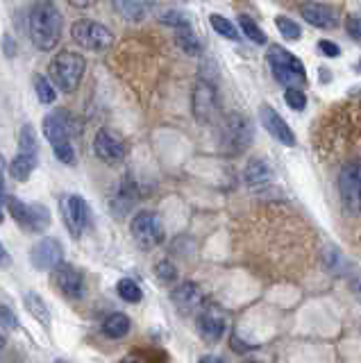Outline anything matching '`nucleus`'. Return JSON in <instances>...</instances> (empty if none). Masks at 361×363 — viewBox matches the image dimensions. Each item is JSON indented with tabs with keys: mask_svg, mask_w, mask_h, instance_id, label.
Segmentation results:
<instances>
[{
	"mask_svg": "<svg viewBox=\"0 0 361 363\" xmlns=\"http://www.w3.org/2000/svg\"><path fill=\"white\" fill-rule=\"evenodd\" d=\"M62 12L53 0H39L30 12V39L39 50H53L62 39Z\"/></svg>",
	"mask_w": 361,
	"mask_h": 363,
	"instance_id": "1",
	"label": "nucleus"
},
{
	"mask_svg": "<svg viewBox=\"0 0 361 363\" xmlns=\"http://www.w3.org/2000/svg\"><path fill=\"white\" fill-rule=\"evenodd\" d=\"M86 62L82 55L73 53V50H62L48 66V80L64 93H73L78 84L82 82Z\"/></svg>",
	"mask_w": 361,
	"mask_h": 363,
	"instance_id": "2",
	"label": "nucleus"
},
{
	"mask_svg": "<svg viewBox=\"0 0 361 363\" xmlns=\"http://www.w3.org/2000/svg\"><path fill=\"white\" fill-rule=\"evenodd\" d=\"M268 64L272 73H275V80L279 84L286 86H298L307 80V71L305 64L282 46H270L268 48Z\"/></svg>",
	"mask_w": 361,
	"mask_h": 363,
	"instance_id": "3",
	"label": "nucleus"
},
{
	"mask_svg": "<svg viewBox=\"0 0 361 363\" xmlns=\"http://www.w3.org/2000/svg\"><path fill=\"white\" fill-rule=\"evenodd\" d=\"M7 209H10L12 218L25 229V232H43L50 227V209L46 204L39 202H23V200L7 196L5 198Z\"/></svg>",
	"mask_w": 361,
	"mask_h": 363,
	"instance_id": "4",
	"label": "nucleus"
},
{
	"mask_svg": "<svg viewBox=\"0 0 361 363\" xmlns=\"http://www.w3.org/2000/svg\"><path fill=\"white\" fill-rule=\"evenodd\" d=\"M338 196L350 213H361V159H352L341 168Z\"/></svg>",
	"mask_w": 361,
	"mask_h": 363,
	"instance_id": "5",
	"label": "nucleus"
},
{
	"mask_svg": "<svg viewBox=\"0 0 361 363\" xmlns=\"http://www.w3.org/2000/svg\"><path fill=\"white\" fill-rule=\"evenodd\" d=\"M253 141V125L246 116L241 114H230L225 118L223 132H220V145L225 152L239 154L248 148V143Z\"/></svg>",
	"mask_w": 361,
	"mask_h": 363,
	"instance_id": "6",
	"label": "nucleus"
},
{
	"mask_svg": "<svg viewBox=\"0 0 361 363\" xmlns=\"http://www.w3.org/2000/svg\"><path fill=\"white\" fill-rule=\"evenodd\" d=\"M71 36L78 46L86 50H105L114 43L112 30L102 23H95V21H78V23H73Z\"/></svg>",
	"mask_w": 361,
	"mask_h": 363,
	"instance_id": "7",
	"label": "nucleus"
},
{
	"mask_svg": "<svg viewBox=\"0 0 361 363\" xmlns=\"http://www.w3.org/2000/svg\"><path fill=\"white\" fill-rule=\"evenodd\" d=\"M132 236L137 239V243L145 250H150L154 246H159L164 241V227H161V220L157 213L152 211H139L132 218Z\"/></svg>",
	"mask_w": 361,
	"mask_h": 363,
	"instance_id": "8",
	"label": "nucleus"
},
{
	"mask_svg": "<svg viewBox=\"0 0 361 363\" xmlns=\"http://www.w3.org/2000/svg\"><path fill=\"white\" fill-rule=\"evenodd\" d=\"M73 134H78V121L66 109H57L43 118V137L53 145L71 141Z\"/></svg>",
	"mask_w": 361,
	"mask_h": 363,
	"instance_id": "9",
	"label": "nucleus"
},
{
	"mask_svg": "<svg viewBox=\"0 0 361 363\" xmlns=\"http://www.w3.org/2000/svg\"><path fill=\"white\" fill-rule=\"evenodd\" d=\"M191 109H194L198 123H209L218 109L216 86L207 82V80H200L194 89V95H191Z\"/></svg>",
	"mask_w": 361,
	"mask_h": 363,
	"instance_id": "10",
	"label": "nucleus"
},
{
	"mask_svg": "<svg viewBox=\"0 0 361 363\" xmlns=\"http://www.w3.org/2000/svg\"><path fill=\"white\" fill-rule=\"evenodd\" d=\"M64 220L69 227L71 236H78L84 232L91 223V209L86 204V200L82 196H66L64 198Z\"/></svg>",
	"mask_w": 361,
	"mask_h": 363,
	"instance_id": "11",
	"label": "nucleus"
},
{
	"mask_svg": "<svg viewBox=\"0 0 361 363\" xmlns=\"http://www.w3.org/2000/svg\"><path fill=\"white\" fill-rule=\"evenodd\" d=\"M64 259V248L57 239H41L30 250V261L36 270H55Z\"/></svg>",
	"mask_w": 361,
	"mask_h": 363,
	"instance_id": "12",
	"label": "nucleus"
},
{
	"mask_svg": "<svg viewBox=\"0 0 361 363\" xmlns=\"http://www.w3.org/2000/svg\"><path fill=\"white\" fill-rule=\"evenodd\" d=\"M93 152L105 164H119V161L125 159V143L114 132L100 130L93 139Z\"/></svg>",
	"mask_w": 361,
	"mask_h": 363,
	"instance_id": "13",
	"label": "nucleus"
},
{
	"mask_svg": "<svg viewBox=\"0 0 361 363\" xmlns=\"http://www.w3.org/2000/svg\"><path fill=\"white\" fill-rule=\"evenodd\" d=\"M259 118H261V125L266 128V132L272 139L279 141V143H284V145H289V148L296 145V134L291 132L289 123H286L270 105L259 107Z\"/></svg>",
	"mask_w": 361,
	"mask_h": 363,
	"instance_id": "14",
	"label": "nucleus"
},
{
	"mask_svg": "<svg viewBox=\"0 0 361 363\" xmlns=\"http://www.w3.org/2000/svg\"><path fill=\"white\" fill-rule=\"evenodd\" d=\"M53 272H55L57 288H60L66 298H71V300L84 298V277L80 275L78 268H73L69 264H60Z\"/></svg>",
	"mask_w": 361,
	"mask_h": 363,
	"instance_id": "15",
	"label": "nucleus"
},
{
	"mask_svg": "<svg viewBox=\"0 0 361 363\" xmlns=\"http://www.w3.org/2000/svg\"><path fill=\"white\" fill-rule=\"evenodd\" d=\"M300 14H302V19H305L312 27H318V30H334V27L338 25L336 12L331 10L329 5H323V3H305V5L300 7Z\"/></svg>",
	"mask_w": 361,
	"mask_h": 363,
	"instance_id": "16",
	"label": "nucleus"
},
{
	"mask_svg": "<svg viewBox=\"0 0 361 363\" xmlns=\"http://www.w3.org/2000/svg\"><path fill=\"white\" fill-rule=\"evenodd\" d=\"M198 331L207 343H218L225 334V318L216 309H207L198 316Z\"/></svg>",
	"mask_w": 361,
	"mask_h": 363,
	"instance_id": "17",
	"label": "nucleus"
},
{
	"mask_svg": "<svg viewBox=\"0 0 361 363\" xmlns=\"http://www.w3.org/2000/svg\"><path fill=\"white\" fill-rule=\"evenodd\" d=\"M243 180L250 189H264L272 182V168L264 159H250L243 170Z\"/></svg>",
	"mask_w": 361,
	"mask_h": 363,
	"instance_id": "18",
	"label": "nucleus"
},
{
	"mask_svg": "<svg viewBox=\"0 0 361 363\" xmlns=\"http://www.w3.org/2000/svg\"><path fill=\"white\" fill-rule=\"evenodd\" d=\"M112 3H114V10L125 21H135V23L148 19V14L154 7V0H112Z\"/></svg>",
	"mask_w": 361,
	"mask_h": 363,
	"instance_id": "19",
	"label": "nucleus"
},
{
	"mask_svg": "<svg viewBox=\"0 0 361 363\" xmlns=\"http://www.w3.org/2000/svg\"><path fill=\"white\" fill-rule=\"evenodd\" d=\"M171 298L175 302V307H180L182 311H191V309H196L198 305H200L202 293L194 281H187V284H180L178 288H175Z\"/></svg>",
	"mask_w": 361,
	"mask_h": 363,
	"instance_id": "20",
	"label": "nucleus"
},
{
	"mask_svg": "<svg viewBox=\"0 0 361 363\" xmlns=\"http://www.w3.org/2000/svg\"><path fill=\"white\" fill-rule=\"evenodd\" d=\"M130 331V318L125 314H109L102 320V334L107 338H123Z\"/></svg>",
	"mask_w": 361,
	"mask_h": 363,
	"instance_id": "21",
	"label": "nucleus"
},
{
	"mask_svg": "<svg viewBox=\"0 0 361 363\" xmlns=\"http://www.w3.org/2000/svg\"><path fill=\"white\" fill-rule=\"evenodd\" d=\"M36 168V157H32V154H16V157L12 159L10 164V175L14 177V180L19 182H25L27 177L32 175V170Z\"/></svg>",
	"mask_w": 361,
	"mask_h": 363,
	"instance_id": "22",
	"label": "nucleus"
},
{
	"mask_svg": "<svg viewBox=\"0 0 361 363\" xmlns=\"http://www.w3.org/2000/svg\"><path fill=\"white\" fill-rule=\"evenodd\" d=\"M25 309H27V314H32L36 323H41L43 327H50V309L46 302L41 300V295L27 293L25 295Z\"/></svg>",
	"mask_w": 361,
	"mask_h": 363,
	"instance_id": "23",
	"label": "nucleus"
},
{
	"mask_svg": "<svg viewBox=\"0 0 361 363\" xmlns=\"http://www.w3.org/2000/svg\"><path fill=\"white\" fill-rule=\"evenodd\" d=\"M175 43H178L187 55H200L202 53V43L191 27L175 30Z\"/></svg>",
	"mask_w": 361,
	"mask_h": 363,
	"instance_id": "24",
	"label": "nucleus"
},
{
	"mask_svg": "<svg viewBox=\"0 0 361 363\" xmlns=\"http://www.w3.org/2000/svg\"><path fill=\"white\" fill-rule=\"evenodd\" d=\"M209 23H211V27L216 30L220 36H225V39H230V41H239V39H241L237 25H234L230 19L220 16V14H211V16H209Z\"/></svg>",
	"mask_w": 361,
	"mask_h": 363,
	"instance_id": "25",
	"label": "nucleus"
},
{
	"mask_svg": "<svg viewBox=\"0 0 361 363\" xmlns=\"http://www.w3.org/2000/svg\"><path fill=\"white\" fill-rule=\"evenodd\" d=\"M19 150L21 154H32L36 157V150H39V143H36V132L30 123H25L23 128H21V134H19Z\"/></svg>",
	"mask_w": 361,
	"mask_h": 363,
	"instance_id": "26",
	"label": "nucleus"
},
{
	"mask_svg": "<svg viewBox=\"0 0 361 363\" xmlns=\"http://www.w3.org/2000/svg\"><path fill=\"white\" fill-rule=\"evenodd\" d=\"M116 291H119L121 300L130 302V305H137V302H141L143 298L141 286H139L135 279H121L119 284H116Z\"/></svg>",
	"mask_w": 361,
	"mask_h": 363,
	"instance_id": "27",
	"label": "nucleus"
},
{
	"mask_svg": "<svg viewBox=\"0 0 361 363\" xmlns=\"http://www.w3.org/2000/svg\"><path fill=\"white\" fill-rule=\"evenodd\" d=\"M239 25H241V32L246 34L253 43H257V46H264V43H266V34H264L261 27L257 25L250 16H246V14L239 16Z\"/></svg>",
	"mask_w": 361,
	"mask_h": 363,
	"instance_id": "28",
	"label": "nucleus"
},
{
	"mask_svg": "<svg viewBox=\"0 0 361 363\" xmlns=\"http://www.w3.org/2000/svg\"><path fill=\"white\" fill-rule=\"evenodd\" d=\"M34 91H36V98H39L41 105H53L55 98H57V91H55L53 82L43 75H39L34 80Z\"/></svg>",
	"mask_w": 361,
	"mask_h": 363,
	"instance_id": "29",
	"label": "nucleus"
},
{
	"mask_svg": "<svg viewBox=\"0 0 361 363\" xmlns=\"http://www.w3.org/2000/svg\"><path fill=\"white\" fill-rule=\"evenodd\" d=\"M275 27L286 41H298L300 39V25L289 16H282V14L275 16Z\"/></svg>",
	"mask_w": 361,
	"mask_h": 363,
	"instance_id": "30",
	"label": "nucleus"
},
{
	"mask_svg": "<svg viewBox=\"0 0 361 363\" xmlns=\"http://www.w3.org/2000/svg\"><path fill=\"white\" fill-rule=\"evenodd\" d=\"M284 100H286V105L293 109V112H302V109L307 107V95H305V91H302L300 86H286Z\"/></svg>",
	"mask_w": 361,
	"mask_h": 363,
	"instance_id": "31",
	"label": "nucleus"
},
{
	"mask_svg": "<svg viewBox=\"0 0 361 363\" xmlns=\"http://www.w3.org/2000/svg\"><path fill=\"white\" fill-rule=\"evenodd\" d=\"M161 23L164 25H171L175 30H184V27H191L189 23V16L184 12H178V10H171V12H164L161 14Z\"/></svg>",
	"mask_w": 361,
	"mask_h": 363,
	"instance_id": "32",
	"label": "nucleus"
},
{
	"mask_svg": "<svg viewBox=\"0 0 361 363\" xmlns=\"http://www.w3.org/2000/svg\"><path fill=\"white\" fill-rule=\"evenodd\" d=\"M154 275L164 281V284H168V281L178 279V268H175L173 261H168V259H161V261L154 266Z\"/></svg>",
	"mask_w": 361,
	"mask_h": 363,
	"instance_id": "33",
	"label": "nucleus"
},
{
	"mask_svg": "<svg viewBox=\"0 0 361 363\" xmlns=\"http://www.w3.org/2000/svg\"><path fill=\"white\" fill-rule=\"evenodd\" d=\"M53 152L62 164H73V161H75V150H73L71 141H64V143L53 145Z\"/></svg>",
	"mask_w": 361,
	"mask_h": 363,
	"instance_id": "34",
	"label": "nucleus"
},
{
	"mask_svg": "<svg viewBox=\"0 0 361 363\" xmlns=\"http://www.w3.org/2000/svg\"><path fill=\"white\" fill-rule=\"evenodd\" d=\"M0 327H5V329H16L19 327L16 314H14V311L10 307H5V305H0Z\"/></svg>",
	"mask_w": 361,
	"mask_h": 363,
	"instance_id": "35",
	"label": "nucleus"
},
{
	"mask_svg": "<svg viewBox=\"0 0 361 363\" xmlns=\"http://www.w3.org/2000/svg\"><path fill=\"white\" fill-rule=\"evenodd\" d=\"M318 50H321V53L325 55V57H329V59H334V57L341 55V48H338L334 41H327V39L318 41Z\"/></svg>",
	"mask_w": 361,
	"mask_h": 363,
	"instance_id": "36",
	"label": "nucleus"
},
{
	"mask_svg": "<svg viewBox=\"0 0 361 363\" xmlns=\"http://www.w3.org/2000/svg\"><path fill=\"white\" fill-rule=\"evenodd\" d=\"M345 30H348V34L352 39L361 41V16H350L345 21Z\"/></svg>",
	"mask_w": 361,
	"mask_h": 363,
	"instance_id": "37",
	"label": "nucleus"
},
{
	"mask_svg": "<svg viewBox=\"0 0 361 363\" xmlns=\"http://www.w3.org/2000/svg\"><path fill=\"white\" fill-rule=\"evenodd\" d=\"M0 200H5V159L0 154Z\"/></svg>",
	"mask_w": 361,
	"mask_h": 363,
	"instance_id": "38",
	"label": "nucleus"
},
{
	"mask_svg": "<svg viewBox=\"0 0 361 363\" xmlns=\"http://www.w3.org/2000/svg\"><path fill=\"white\" fill-rule=\"evenodd\" d=\"M73 7H78V10H86V7H93L95 3H100V0H69Z\"/></svg>",
	"mask_w": 361,
	"mask_h": 363,
	"instance_id": "39",
	"label": "nucleus"
},
{
	"mask_svg": "<svg viewBox=\"0 0 361 363\" xmlns=\"http://www.w3.org/2000/svg\"><path fill=\"white\" fill-rule=\"evenodd\" d=\"M3 48H5L7 57H14V55H16V46H14L12 36H5V41H3Z\"/></svg>",
	"mask_w": 361,
	"mask_h": 363,
	"instance_id": "40",
	"label": "nucleus"
},
{
	"mask_svg": "<svg viewBox=\"0 0 361 363\" xmlns=\"http://www.w3.org/2000/svg\"><path fill=\"white\" fill-rule=\"evenodd\" d=\"M12 264V259H10V252H7L3 248V243H0V268H7V266Z\"/></svg>",
	"mask_w": 361,
	"mask_h": 363,
	"instance_id": "41",
	"label": "nucleus"
},
{
	"mask_svg": "<svg viewBox=\"0 0 361 363\" xmlns=\"http://www.w3.org/2000/svg\"><path fill=\"white\" fill-rule=\"evenodd\" d=\"M200 363H223V361L216 359V357H202V359H200Z\"/></svg>",
	"mask_w": 361,
	"mask_h": 363,
	"instance_id": "42",
	"label": "nucleus"
},
{
	"mask_svg": "<svg viewBox=\"0 0 361 363\" xmlns=\"http://www.w3.org/2000/svg\"><path fill=\"white\" fill-rule=\"evenodd\" d=\"M3 202V200H0ZM3 220H5V211H3V204H0V225H3Z\"/></svg>",
	"mask_w": 361,
	"mask_h": 363,
	"instance_id": "43",
	"label": "nucleus"
},
{
	"mask_svg": "<svg viewBox=\"0 0 361 363\" xmlns=\"http://www.w3.org/2000/svg\"><path fill=\"white\" fill-rule=\"evenodd\" d=\"M5 350V336H0V352Z\"/></svg>",
	"mask_w": 361,
	"mask_h": 363,
	"instance_id": "44",
	"label": "nucleus"
},
{
	"mask_svg": "<svg viewBox=\"0 0 361 363\" xmlns=\"http://www.w3.org/2000/svg\"><path fill=\"white\" fill-rule=\"evenodd\" d=\"M357 295L361 298V277H359V281H357Z\"/></svg>",
	"mask_w": 361,
	"mask_h": 363,
	"instance_id": "45",
	"label": "nucleus"
},
{
	"mask_svg": "<svg viewBox=\"0 0 361 363\" xmlns=\"http://www.w3.org/2000/svg\"><path fill=\"white\" fill-rule=\"evenodd\" d=\"M55 363H66V361H55Z\"/></svg>",
	"mask_w": 361,
	"mask_h": 363,
	"instance_id": "46",
	"label": "nucleus"
},
{
	"mask_svg": "<svg viewBox=\"0 0 361 363\" xmlns=\"http://www.w3.org/2000/svg\"><path fill=\"white\" fill-rule=\"evenodd\" d=\"M130 363H139V361H130Z\"/></svg>",
	"mask_w": 361,
	"mask_h": 363,
	"instance_id": "47",
	"label": "nucleus"
},
{
	"mask_svg": "<svg viewBox=\"0 0 361 363\" xmlns=\"http://www.w3.org/2000/svg\"><path fill=\"white\" fill-rule=\"evenodd\" d=\"M359 71H361V64H359Z\"/></svg>",
	"mask_w": 361,
	"mask_h": 363,
	"instance_id": "48",
	"label": "nucleus"
}]
</instances>
